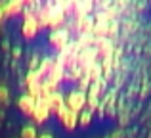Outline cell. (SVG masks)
<instances>
[{
    "label": "cell",
    "instance_id": "1",
    "mask_svg": "<svg viewBox=\"0 0 151 138\" xmlns=\"http://www.w3.org/2000/svg\"><path fill=\"white\" fill-rule=\"evenodd\" d=\"M65 105L69 109H73L75 113L84 111L86 109V92L84 90H78V88L71 90V92L65 96Z\"/></svg>",
    "mask_w": 151,
    "mask_h": 138
},
{
    "label": "cell",
    "instance_id": "2",
    "mask_svg": "<svg viewBox=\"0 0 151 138\" xmlns=\"http://www.w3.org/2000/svg\"><path fill=\"white\" fill-rule=\"evenodd\" d=\"M23 82H25V86H27V94L33 96L35 100H40L42 98V79L38 77L37 71H29Z\"/></svg>",
    "mask_w": 151,
    "mask_h": 138
},
{
    "label": "cell",
    "instance_id": "3",
    "mask_svg": "<svg viewBox=\"0 0 151 138\" xmlns=\"http://www.w3.org/2000/svg\"><path fill=\"white\" fill-rule=\"evenodd\" d=\"M69 38H71L69 29L61 27V29H55V31L50 33V44H52V48H54L55 52L61 54L63 50L67 48V44H69Z\"/></svg>",
    "mask_w": 151,
    "mask_h": 138
},
{
    "label": "cell",
    "instance_id": "4",
    "mask_svg": "<svg viewBox=\"0 0 151 138\" xmlns=\"http://www.w3.org/2000/svg\"><path fill=\"white\" fill-rule=\"evenodd\" d=\"M55 115H58L59 123L63 125L65 131H75V129H77V125H78V113H75L73 109H69L67 105H61L59 111L55 113Z\"/></svg>",
    "mask_w": 151,
    "mask_h": 138
},
{
    "label": "cell",
    "instance_id": "5",
    "mask_svg": "<svg viewBox=\"0 0 151 138\" xmlns=\"http://www.w3.org/2000/svg\"><path fill=\"white\" fill-rule=\"evenodd\" d=\"M63 75H65V67H63L61 60L58 58V60H54V65H52L50 73L46 75L44 81L46 82H54V85H59V82L63 81Z\"/></svg>",
    "mask_w": 151,
    "mask_h": 138
},
{
    "label": "cell",
    "instance_id": "6",
    "mask_svg": "<svg viewBox=\"0 0 151 138\" xmlns=\"http://www.w3.org/2000/svg\"><path fill=\"white\" fill-rule=\"evenodd\" d=\"M33 121L35 123H38V125H42V123H46L48 121V117H50V109H48V105H46V102L44 100H37V104H35V109H33Z\"/></svg>",
    "mask_w": 151,
    "mask_h": 138
},
{
    "label": "cell",
    "instance_id": "7",
    "mask_svg": "<svg viewBox=\"0 0 151 138\" xmlns=\"http://www.w3.org/2000/svg\"><path fill=\"white\" fill-rule=\"evenodd\" d=\"M23 8H25V0H10V2H4L2 4L4 17H15V15L23 14Z\"/></svg>",
    "mask_w": 151,
    "mask_h": 138
},
{
    "label": "cell",
    "instance_id": "8",
    "mask_svg": "<svg viewBox=\"0 0 151 138\" xmlns=\"http://www.w3.org/2000/svg\"><path fill=\"white\" fill-rule=\"evenodd\" d=\"M38 31H40V25H38L37 17H29V19H25V21H23V27H21L23 38H27V40H33V38L38 35Z\"/></svg>",
    "mask_w": 151,
    "mask_h": 138
},
{
    "label": "cell",
    "instance_id": "9",
    "mask_svg": "<svg viewBox=\"0 0 151 138\" xmlns=\"http://www.w3.org/2000/svg\"><path fill=\"white\" fill-rule=\"evenodd\" d=\"M35 104H37V100H35L33 96H29V94H23V96H19V100H17V108H19V111H21L23 115H27V117L33 115Z\"/></svg>",
    "mask_w": 151,
    "mask_h": 138
},
{
    "label": "cell",
    "instance_id": "10",
    "mask_svg": "<svg viewBox=\"0 0 151 138\" xmlns=\"http://www.w3.org/2000/svg\"><path fill=\"white\" fill-rule=\"evenodd\" d=\"M44 102H46V105H48L50 113H58L59 108L65 105V96H63L61 92H55V94H52V96L44 98Z\"/></svg>",
    "mask_w": 151,
    "mask_h": 138
},
{
    "label": "cell",
    "instance_id": "11",
    "mask_svg": "<svg viewBox=\"0 0 151 138\" xmlns=\"http://www.w3.org/2000/svg\"><path fill=\"white\" fill-rule=\"evenodd\" d=\"M77 31L81 33V37L82 35H92V31H94V19L90 17V15H86V17H81V19H77Z\"/></svg>",
    "mask_w": 151,
    "mask_h": 138
},
{
    "label": "cell",
    "instance_id": "12",
    "mask_svg": "<svg viewBox=\"0 0 151 138\" xmlns=\"http://www.w3.org/2000/svg\"><path fill=\"white\" fill-rule=\"evenodd\" d=\"M42 4L37 2V0H27L25 2V8H23V17L29 19V17H37L38 12H40Z\"/></svg>",
    "mask_w": 151,
    "mask_h": 138
},
{
    "label": "cell",
    "instance_id": "13",
    "mask_svg": "<svg viewBox=\"0 0 151 138\" xmlns=\"http://www.w3.org/2000/svg\"><path fill=\"white\" fill-rule=\"evenodd\" d=\"M92 10H94V4L90 2V0H82V2H77V12H75V15H77V19L86 17Z\"/></svg>",
    "mask_w": 151,
    "mask_h": 138
},
{
    "label": "cell",
    "instance_id": "14",
    "mask_svg": "<svg viewBox=\"0 0 151 138\" xmlns=\"http://www.w3.org/2000/svg\"><path fill=\"white\" fill-rule=\"evenodd\" d=\"M19 138H38L37 127H35V125H25V127L21 129V136Z\"/></svg>",
    "mask_w": 151,
    "mask_h": 138
},
{
    "label": "cell",
    "instance_id": "15",
    "mask_svg": "<svg viewBox=\"0 0 151 138\" xmlns=\"http://www.w3.org/2000/svg\"><path fill=\"white\" fill-rule=\"evenodd\" d=\"M90 123H92V113H90L88 109L78 113V125H81V127H88Z\"/></svg>",
    "mask_w": 151,
    "mask_h": 138
},
{
    "label": "cell",
    "instance_id": "16",
    "mask_svg": "<svg viewBox=\"0 0 151 138\" xmlns=\"http://www.w3.org/2000/svg\"><path fill=\"white\" fill-rule=\"evenodd\" d=\"M10 104V92L4 85H0V108H6Z\"/></svg>",
    "mask_w": 151,
    "mask_h": 138
},
{
    "label": "cell",
    "instance_id": "17",
    "mask_svg": "<svg viewBox=\"0 0 151 138\" xmlns=\"http://www.w3.org/2000/svg\"><path fill=\"white\" fill-rule=\"evenodd\" d=\"M38 138H54L50 134V132H42V134H38Z\"/></svg>",
    "mask_w": 151,
    "mask_h": 138
},
{
    "label": "cell",
    "instance_id": "18",
    "mask_svg": "<svg viewBox=\"0 0 151 138\" xmlns=\"http://www.w3.org/2000/svg\"><path fill=\"white\" fill-rule=\"evenodd\" d=\"M19 56H21V50H19V48H14V58H19Z\"/></svg>",
    "mask_w": 151,
    "mask_h": 138
},
{
    "label": "cell",
    "instance_id": "19",
    "mask_svg": "<svg viewBox=\"0 0 151 138\" xmlns=\"http://www.w3.org/2000/svg\"><path fill=\"white\" fill-rule=\"evenodd\" d=\"M4 19V12H2V4H0V21Z\"/></svg>",
    "mask_w": 151,
    "mask_h": 138
}]
</instances>
